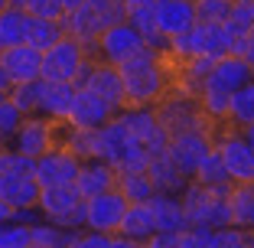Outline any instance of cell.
<instances>
[{
	"label": "cell",
	"instance_id": "cell-17",
	"mask_svg": "<svg viewBox=\"0 0 254 248\" xmlns=\"http://www.w3.org/2000/svg\"><path fill=\"white\" fill-rule=\"evenodd\" d=\"M78 85H88L105 105L114 108V114L127 105V91H124V79H121V69L111 66V62H101V59H91L88 72Z\"/></svg>",
	"mask_w": 254,
	"mask_h": 248
},
{
	"label": "cell",
	"instance_id": "cell-8",
	"mask_svg": "<svg viewBox=\"0 0 254 248\" xmlns=\"http://www.w3.org/2000/svg\"><path fill=\"white\" fill-rule=\"evenodd\" d=\"M215 151L232 183H254V144L245 137V131L232 128V124L215 128Z\"/></svg>",
	"mask_w": 254,
	"mask_h": 248
},
{
	"label": "cell",
	"instance_id": "cell-1",
	"mask_svg": "<svg viewBox=\"0 0 254 248\" xmlns=\"http://www.w3.org/2000/svg\"><path fill=\"white\" fill-rule=\"evenodd\" d=\"M121 79H124L127 105H153L173 88V59L166 49H153L143 46L137 56L121 62Z\"/></svg>",
	"mask_w": 254,
	"mask_h": 248
},
{
	"label": "cell",
	"instance_id": "cell-35",
	"mask_svg": "<svg viewBox=\"0 0 254 248\" xmlns=\"http://www.w3.org/2000/svg\"><path fill=\"white\" fill-rule=\"evenodd\" d=\"M39 85H43V79H36V82L10 85L7 95H10V101H13L23 114H36V108H39Z\"/></svg>",
	"mask_w": 254,
	"mask_h": 248
},
{
	"label": "cell",
	"instance_id": "cell-42",
	"mask_svg": "<svg viewBox=\"0 0 254 248\" xmlns=\"http://www.w3.org/2000/svg\"><path fill=\"white\" fill-rule=\"evenodd\" d=\"M78 3H85V0H62V7H65V10H75Z\"/></svg>",
	"mask_w": 254,
	"mask_h": 248
},
{
	"label": "cell",
	"instance_id": "cell-36",
	"mask_svg": "<svg viewBox=\"0 0 254 248\" xmlns=\"http://www.w3.org/2000/svg\"><path fill=\"white\" fill-rule=\"evenodd\" d=\"M23 118H26V114H23L20 108L10 101V95L0 101V144H10V141H13V134L20 131Z\"/></svg>",
	"mask_w": 254,
	"mask_h": 248
},
{
	"label": "cell",
	"instance_id": "cell-39",
	"mask_svg": "<svg viewBox=\"0 0 254 248\" xmlns=\"http://www.w3.org/2000/svg\"><path fill=\"white\" fill-rule=\"evenodd\" d=\"M26 10H30L33 16H43V20H62V16H65L62 0H30Z\"/></svg>",
	"mask_w": 254,
	"mask_h": 248
},
{
	"label": "cell",
	"instance_id": "cell-20",
	"mask_svg": "<svg viewBox=\"0 0 254 248\" xmlns=\"http://www.w3.org/2000/svg\"><path fill=\"white\" fill-rule=\"evenodd\" d=\"M153 13H157V26L163 39H176L186 33L199 16H195V0H153Z\"/></svg>",
	"mask_w": 254,
	"mask_h": 248
},
{
	"label": "cell",
	"instance_id": "cell-41",
	"mask_svg": "<svg viewBox=\"0 0 254 248\" xmlns=\"http://www.w3.org/2000/svg\"><path fill=\"white\" fill-rule=\"evenodd\" d=\"M0 88L10 91V79H7V72H3V66H0Z\"/></svg>",
	"mask_w": 254,
	"mask_h": 248
},
{
	"label": "cell",
	"instance_id": "cell-37",
	"mask_svg": "<svg viewBox=\"0 0 254 248\" xmlns=\"http://www.w3.org/2000/svg\"><path fill=\"white\" fill-rule=\"evenodd\" d=\"M33 239H30V226L20 222V219H10L0 226V248H30Z\"/></svg>",
	"mask_w": 254,
	"mask_h": 248
},
{
	"label": "cell",
	"instance_id": "cell-14",
	"mask_svg": "<svg viewBox=\"0 0 254 248\" xmlns=\"http://www.w3.org/2000/svg\"><path fill=\"white\" fill-rule=\"evenodd\" d=\"M215 147V128H202V131H183V134L170 137V157L176 160L183 173L192 180V173L199 170V164L205 160V154Z\"/></svg>",
	"mask_w": 254,
	"mask_h": 248
},
{
	"label": "cell",
	"instance_id": "cell-28",
	"mask_svg": "<svg viewBox=\"0 0 254 248\" xmlns=\"http://www.w3.org/2000/svg\"><path fill=\"white\" fill-rule=\"evenodd\" d=\"M82 229H65L53 219H39L30 226V239H33V248H75V239H78Z\"/></svg>",
	"mask_w": 254,
	"mask_h": 248
},
{
	"label": "cell",
	"instance_id": "cell-2",
	"mask_svg": "<svg viewBox=\"0 0 254 248\" xmlns=\"http://www.w3.org/2000/svg\"><path fill=\"white\" fill-rule=\"evenodd\" d=\"M124 13H127L124 0H85L75 10H65L62 30H65V36H75L78 43H85V49L95 59V43L101 36V30H108L111 23L124 20Z\"/></svg>",
	"mask_w": 254,
	"mask_h": 248
},
{
	"label": "cell",
	"instance_id": "cell-11",
	"mask_svg": "<svg viewBox=\"0 0 254 248\" xmlns=\"http://www.w3.org/2000/svg\"><path fill=\"white\" fill-rule=\"evenodd\" d=\"M143 46H147V39L140 36V30L130 26L127 20H118V23H111L108 30H101V36H98V43H95V59L121 66V62H127L130 56L140 53Z\"/></svg>",
	"mask_w": 254,
	"mask_h": 248
},
{
	"label": "cell",
	"instance_id": "cell-4",
	"mask_svg": "<svg viewBox=\"0 0 254 248\" xmlns=\"http://www.w3.org/2000/svg\"><path fill=\"white\" fill-rule=\"evenodd\" d=\"M232 49V33L225 23H199L195 20L186 33H180L176 39L166 43V56L173 62H186V59H218Z\"/></svg>",
	"mask_w": 254,
	"mask_h": 248
},
{
	"label": "cell",
	"instance_id": "cell-40",
	"mask_svg": "<svg viewBox=\"0 0 254 248\" xmlns=\"http://www.w3.org/2000/svg\"><path fill=\"white\" fill-rule=\"evenodd\" d=\"M10 219H13V206L0 196V226H3V222H10Z\"/></svg>",
	"mask_w": 254,
	"mask_h": 248
},
{
	"label": "cell",
	"instance_id": "cell-16",
	"mask_svg": "<svg viewBox=\"0 0 254 248\" xmlns=\"http://www.w3.org/2000/svg\"><path fill=\"white\" fill-rule=\"evenodd\" d=\"M78 166H82V160L75 157L68 147H62V144L49 147L43 157L33 160V173H36L39 186H62V183H75Z\"/></svg>",
	"mask_w": 254,
	"mask_h": 248
},
{
	"label": "cell",
	"instance_id": "cell-26",
	"mask_svg": "<svg viewBox=\"0 0 254 248\" xmlns=\"http://www.w3.org/2000/svg\"><path fill=\"white\" fill-rule=\"evenodd\" d=\"M114 186L127 196V203H150L153 193H157L147 166H118V183Z\"/></svg>",
	"mask_w": 254,
	"mask_h": 248
},
{
	"label": "cell",
	"instance_id": "cell-32",
	"mask_svg": "<svg viewBox=\"0 0 254 248\" xmlns=\"http://www.w3.org/2000/svg\"><path fill=\"white\" fill-rule=\"evenodd\" d=\"M62 36H65L62 20H43V16H33V20H30V33H26V43L36 46L39 53H46V49H49L53 43H59Z\"/></svg>",
	"mask_w": 254,
	"mask_h": 248
},
{
	"label": "cell",
	"instance_id": "cell-15",
	"mask_svg": "<svg viewBox=\"0 0 254 248\" xmlns=\"http://www.w3.org/2000/svg\"><path fill=\"white\" fill-rule=\"evenodd\" d=\"M56 124L59 121H49L46 114H26L23 118V124H20V131L13 134V141H10V147L13 151H20L23 157H30V160H36V157H43L49 147H56Z\"/></svg>",
	"mask_w": 254,
	"mask_h": 248
},
{
	"label": "cell",
	"instance_id": "cell-30",
	"mask_svg": "<svg viewBox=\"0 0 254 248\" xmlns=\"http://www.w3.org/2000/svg\"><path fill=\"white\" fill-rule=\"evenodd\" d=\"M228 206H232V226L251 232L254 229V183H232Z\"/></svg>",
	"mask_w": 254,
	"mask_h": 248
},
{
	"label": "cell",
	"instance_id": "cell-21",
	"mask_svg": "<svg viewBox=\"0 0 254 248\" xmlns=\"http://www.w3.org/2000/svg\"><path fill=\"white\" fill-rule=\"evenodd\" d=\"M118 183V166H111L105 157H91V160H82L78 166V176H75V189L88 199V196H98L105 189H114Z\"/></svg>",
	"mask_w": 254,
	"mask_h": 248
},
{
	"label": "cell",
	"instance_id": "cell-12",
	"mask_svg": "<svg viewBox=\"0 0 254 248\" xmlns=\"http://www.w3.org/2000/svg\"><path fill=\"white\" fill-rule=\"evenodd\" d=\"M127 209V196L118 186L105 189L98 196H88L82 206V229H95V232H108L114 235L121 229V219Z\"/></svg>",
	"mask_w": 254,
	"mask_h": 248
},
{
	"label": "cell",
	"instance_id": "cell-44",
	"mask_svg": "<svg viewBox=\"0 0 254 248\" xmlns=\"http://www.w3.org/2000/svg\"><path fill=\"white\" fill-rule=\"evenodd\" d=\"M10 3H16V7H26V3H30V0H10Z\"/></svg>",
	"mask_w": 254,
	"mask_h": 248
},
{
	"label": "cell",
	"instance_id": "cell-19",
	"mask_svg": "<svg viewBox=\"0 0 254 248\" xmlns=\"http://www.w3.org/2000/svg\"><path fill=\"white\" fill-rule=\"evenodd\" d=\"M114 118V108L105 105L88 85H78L72 98V111H68V124L72 128H105L108 121Z\"/></svg>",
	"mask_w": 254,
	"mask_h": 248
},
{
	"label": "cell",
	"instance_id": "cell-6",
	"mask_svg": "<svg viewBox=\"0 0 254 248\" xmlns=\"http://www.w3.org/2000/svg\"><path fill=\"white\" fill-rule=\"evenodd\" d=\"M157 114L163 121V128L173 134H183V131H202V128H215L205 111H202L199 98L189 95V91H180V88H170L163 98L157 101Z\"/></svg>",
	"mask_w": 254,
	"mask_h": 248
},
{
	"label": "cell",
	"instance_id": "cell-29",
	"mask_svg": "<svg viewBox=\"0 0 254 248\" xmlns=\"http://www.w3.org/2000/svg\"><path fill=\"white\" fill-rule=\"evenodd\" d=\"M30 10L7 3L0 10V49H7L13 43H26V33H30Z\"/></svg>",
	"mask_w": 254,
	"mask_h": 248
},
{
	"label": "cell",
	"instance_id": "cell-3",
	"mask_svg": "<svg viewBox=\"0 0 254 248\" xmlns=\"http://www.w3.org/2000/svg\"><path fill=\"white\" fill-rule=\"evenodd\" d=\"M228 193H232V186H205V183L189 180L186 189L180 193L189 226H205V229L232 226V206H228Z\"/></svg>",
	"mask_w": 254,
	"mask_h": 248
},
{
	"label": "cell",
	"instance_id": "cell-23",
	"mask_svg": "<svg viewBox=\"0 0 254 248\" xmlns=\"http://www.w3.org/2000/svg\"><path fill=\"white\" fill-rule=\"evenodd\" d=\"M118 235L127 242V245H134V242H150V239H153V235H157V219H153L150 203H127Z\"/></svg>",
	"mask_w": 254,
	"mask_h": 248
},
{
	"label": "cell",
	"instance_id": "cell-45",
	"mask_svg": "<svg viewBox=\"0 0 254 248\" xmlns=\"http://www.w3.org/2000/svg\"><path fill=\"white\" fill-rule=\"evenodd\" d=\"M3 98H7V88H0V101H3Z\"/></svg>",
	"mask_w": 254,
	"mask_h": 248
},
{
	"label": "cell",
	"instance_id": "cell-25",
	"mask_svg": "<svg viewBox=\"0 0 254 248\" xmlns=\"http://www.w3.org/2000/svg\"><path fill=\"white\" fill-rule=\"evenodd\" d=\"M124 7H127L124 20L140 30V36L147 39V46L166 49V39H163V33H160V26H157V13H153V0H124Z\"/></svg>",
	"mask_w": 254,
	"mask_h": 248
},
{
	"label": "cell",
	"instance_id": "cell-34",
	"mask_svg": "<svg viewBox=\"0 0 254 248\" xmlns=\"http://www.w3.org/2000/svg\"><path fill=\"white\" fill-rule=\"evenodd\" d=\"M225 26H228V33H232V36L254 33V0H232Z\"/></svg>",
	"mask_w": 254,
	"mask_h": 248
},
{
	"label": "cell",
	"instance_id": "cell-27",
	"mask_svg": "<svg viewBox=\"0 0 254 248\" xmlns=\"http://www.w3.org/2000/svg\"><path fill=\"white\" fill-rule=\"evenodd\" d=\"M150 170V180H153V186H157V193H183L189 183V176L176 166V160L170 157V154H160V157H150L147 164Z\"/></svg>",
	"mask_w": 254,
	"mask_h": 248
},
{
	"label": "cell",
	"instance_id": "cell-33",
	"mask_svg": "<svg viewBox=\"0 0 254 248\" xmlns=\"http://www.w3.org/2000/svg\"><path fill=\"white\" fill-rule=\"evenodd\" d=\"M192 180L205 183V186H232V176H228V170H225V164H222V157H218L215 147L205 154V160L199 164V170L192 173Z\"/></svg>",
	"mask_w": 254,
	"mask_h": 248
},
{
	"label": "cell",
	"instance_id": "cell-5",
	"mask_svg": "<svg viewBox=\"0 0 254 248\" xmlns=\"http://www.w3.org/2000/svg\"><path fill=\"white\" fill-rule=\"evenodd\" d=\"M91 66V53L75 36H62L43 53V79L46 82H82Z\"/></svg>",
	"mask_w": 254,
	"mask_h": 248
},
{
	"label": "cell",
	"instance_id": "cell-38",
	"mask_svg": "<svg viewBox=\"0 0 254 248\" xmlns=\"http://www.w3.org/2000/svg\"><path fill=\"white\" fill-rule=\"evenodd\" d=\"M228 7H232V0H195V16L199 23H225Z\"/></svg>",
	"mask_w": 254,
	"mask_h": 248
},
{
	"label": "cell",
	"instance_id": "cell-43",
	"mask_svg": "<svg viewBox=\"0 0 254 248\" xmlns=\"http://www.w3.org/2000/svg\"><path fill=\"white\" fill-rule=\"evenodd\" d=\"M238 131H245V137L254 144V124H248V128H238Z\"/></svg>",
	"mask_w": 254,
	"mask_h": 248
},
{
	"label": "cell",
	"instance_id": "cell-7",
	"mask_svg": "<svg viewBox=\"0 0 254 248\" xmlns=\"http://www.w3.org/2000/svg\"><path fill=\"white\" fill-rule=\"evenodd\" d=\"M98 137H101V157L108 160L111 166H147L150 154L137 134L127 131V124L114 114L105 128H98Z\"/></svg>",
	"mask_w": 254,
	"mask_h": 248
},
{
	"label": "cell",
	"instance_id": "cell-24",
	"mask_svg": "<svg viewBox=\"0 0 254 248\" xmlns=\"http://www.w3.org/2000/svg\"><path fill=\"white\" fill-rule=\"evenodd\" d=\"M75 82H46L39 85V114H46L49 121H65L72 111V98H75Z\"/></svg>",
	"mask_w": 254,
	"mask_h": 248
},
{
	"label": "cell",
	"instance_id": "cell-9",
	"mask_svg": "<svg viewBox=\"0 0 254 248\" xmlns=\"http://www.w3.org/2000/svg\"><path fill=\"white\" fill-rule=\"evenodd\" d=\"M118 118L127 124L130 134H137V141L147 147L150 157H160V154L170 151V131L163 128L153 105H124L118 111Z\"/></svg>",
	"mask_w": 254,
	"mask_h": 248
},
{
	"label": "cell",
	"instance_id": "cell-18",
	"mask_svg": "<svg viewBox=\"0 0 254 248\" xmlns=\"http://www.w3.org/2000/svg\"><path fill=\"white\" fill-rule=\"evenodd\" d=\"M0 66L7 72L10 85L43 79V53L30 43H13L7 49H0Z\"/></svg>",
	"mask_w": 254,
	"mask_h": 248
},
{
	"label": "cell",
	"instance_id": "cell-46",
	"mask_svg": "<svg viewBox=\"0 0 254 248\" xmlns=\"http://www.w3.org/2000/svg\"><path fill=\"white\" fill-rule=\"evenodd\" d=\"M7 3H10V0H0V10H3V7H7Z\"/></svg>",
	"mask_w": 254,
	"mask_h": 248
},
{
	"label": "cell",
	"instance_id": "cell-22",
	"mask_svg": "<svg viewBox=\"0 0 254 248\" xmlns=\"http://www.w3.org/2000/svg\"><path fill=\"white\" fill-rule=\"evenodd\" d=\"M150 209H153V219H157V232L180 235L189 229V219H186V209H183L180 193H153Z\"/></svg>",
	"mask_w": 254,
	"mask_h": 248
},
{
	"label": "cell",
	"instance_id": "cell-10",
	"mask_svg": "<svg viewBox=\"0 0 254 248\" xmlns=\"http://www.w3.org/2000/svg\"><path fill=\"white\" fill-rule=\"evenodd\" d=\"M39 212L46 219H53L65 229H82V206L85 196L75 189V183H62V186H39L36 199Z\"/></svg>",
	"mask_w": 254,
	"mask_h": 248
},
{
	"label": "cell",
	"instance_id": "cell-31",
	"mask_svg": "<svg viewBox=\"0 0 254 248\" xmlns=\"http://www.w3.org/2000/svg\"><path fill=\"white\" fill-rule=\"evenodd\" d=\"M225 124H232V128H248V124H254V79H248L238 91H232Z\"/></svg>",
	"mask_w": 254,
	"mask_h": 248
},
{
	"label": "cell",
	"instance_id": "cell-13",
	"mask_svg": "<svg viewBox=\"0 0 254 248\" xmlns=\"http://www.w3.org/2000/svg\"><path fill=\"white\" fill-rule=\"evenodd\" d=\"M248 79H254L251 62H248L245 56H238V53H225V56H218V59L212 62V69H209V76H205V82H202L199 95L205 91V95H228L232 98V91H238Z\"/></svg>",
	"mask_w": 254,
	"mask_h": 248
}]
</instances>
